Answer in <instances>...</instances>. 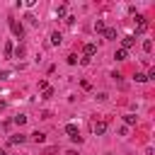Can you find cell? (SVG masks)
Here are the masks:
<instances>
[{"mask_svg": "<svg viewBox=\"0 0 155 155\" xmlns=\"http://www.w3.org/2000/svg\"><path fill=\"white\" fill-rule=\"evenodd\" d=\"M7 24H10V31H12L17 39H24V27H22V22H17L15 17H10V19H7Z\"/></svg>", "mask_w": 155, "mask_h": 155, "instance_id": "6da1fadb", "label": "cell"}, {"mask_svg": "<svg viewBox=\"0 0 155 155\" xmlns=\"http://www.w3.org/2000/svg\"><path fill=\"white\" fill-rule=\"evenodd\" d=\"M65 133H68V138L73 140V143H82V136H80V131H78V126L75 124H65Z\"/></svg>", "mask_w": 155, "mask_h": 155, "instance_id": "7a4b0ae2", "label": "cell"}, {"mask_svg": "<svg viewBox=\"0 0 155 155\" xmlns=\"http://www.w3.org/2000/svg\"><path fill=\"white\" fill-rule=\"evenodd\" d=\"M148 29V19L143 15H136V34H143Z\"/></svg>", "mask_w": 155, "mask_h": 155, "instance_id": "3957f363", "label": "cell"}, {"mask_svg": "<svg viewBox=\"0 0 155 155\" xmlns=\"http://www.w3.org/2000/svg\"><path fill=\"white\" fill-rule=\"evenodd\" d=\"M94 53H97V44H85V46H82V56H85V58H92Z\"/></svg>", "mask_w": 155, "mask_h": 155, "instance_id": "277c9868", "label": "cell"}, {"mask_svg": "<svg viewBox=\"0 0 155 155\" xmlns=\"http://www.w3.org/2000/svg\"><path fill=\"white\" fill-rule=\"evenodd\" d=\"M133 44H136V36H133V34H128V36H124V39H121V48H124V51H128Z\"/></svg>", "mask_w": 155, "mask_h": 155, "instance_id": "5b68a950", "label": "cell"}, {"mask_svg": "<svg viewBox=\"0 0 155 155\" xmlns=\"http://www.w3.org/2000/svg\"><path fill=\"white\" fill-rule=\"evenodd\" d=\"M92 131H94V136H102L107 131V121H94L92 124Z\"/></svg>", "mask_w": 155, "mask_h": 155, "instance_id": "8992f818", "label": "cell"}, {"mask_svg": "<svg viewBox=\"0 0 155 155\" xmlns=\"http://www.w3.org/2000/svg\"><path fill=\"white\" fill-rule=\"evenodd\" d=\"M102 34H104V39H109V41H114V39H116V29H114V27H104V31H102Z\"/></svg>", "mask_w": 155, "mask_h": 155, "instance_id": "52a82bcc", "label": "cell"}, {"mask_svg": "<svg viewBox=\"0 0 155 155\" xmlns=\"http://www.w3.org/2000/svg\"><path fill=\"white\" fill-rule=\"evenodd\" d=\"M12 53H15V58H24V53H27V48H24V44H17V46L12 48Z\"/></svg>", "mask_w": 155, "mask_h": 155, "instance_id": "ba28073f", "label": "cell"}, {"mask_svg": "<svg viewBox=\"0 0 155 155\" xmlns=\"http://www.w3.org/2000/svg\"><path fill=\"white\" fill-rule=\"evenodd\" d=\"M24 140H27V136H22V133H17V136H10V143H12V145H22Z\"/></svg>", "mask_w": 155, "mask_h": 155, "instance_id": "9c48e42d", "label": "cell"}, {"mask_svg": "<svg viewBox=\"0 0 155 155\" xmlns=\"http://www.w3.org/2000/svg\"><path fill=\"white\" fill-rule=\"evenodd\" d=\"M31 140H34V143H44V140H46V133H41V131H34V133H31Z\"/></svg>", "mask_w": 155, "mask_h": 155, "instance_id": "30bf717a", "label": "cell"}, {"mask_svg": "<svg viewBox=\"0 0 155 155\" xmlns=\"http://www.w3.org/2000/svg\"><path fill=\"white\" fill-rule=\"evenodd\" d=\"M61 41H63V36H61V31H51V44H53V46H58Z\"/></svg>", "mask_w": 155, "mask_h": 155, "instance_id": "8fae6325", "label": "cell"}, {"mask_svg": "<svg viewBox=\"0 0 155 155\" xmlns=\"http://www.w3.org/2000/svg\"><path fill=\"white\" fill-rule=\"evenodd\" d=\"M114 58H116V61H126V51H124V48H116Z\"/></svg>", "mask_w": 155, "mask_h": 155, "instance_id": "7c38bea8", "label": "cell"}, {"mask_svg": "<svg viewBox=\"0 0 155 155\" xmlns=\"http://www.w3.org/2000/svg\"><path fill=\"white\" fill-rule=\"evenodd\" d=\"M51 97H53V90H51V87L41 90V99H51Z\"/></svg>", "mask_w": 155, "mask_h": 155, "instance_id": "4fadbf2b", "label": "cell"}, {"mask_svg": "<svg viewBox=\"0 0 155 155\" xmlns=\"http://www.w3.org/2000/svg\"><path fill=\"white\" fill-rule=\"evenodd\" d=\"M124 121H126V126H136V116H133V114H126Z\"/></svg>", "mask_w": 155, "mask_h": 155, "instance_id": "5bb4252c", "label": "cell"}, {"mask_svg": "<svg viewBox=\"0 0 155 155\" xmlns=\"http://www.w3.org/2000/svg\"><path fill=\"white\" fill-rule=\"evenodd\" d=\"M143 51H145V53H150V51H153V41H150V39H145V41H143Z\"/></svg>", "mask_w": 155, "mask_h": 155, "instance_id": "9a60e30c", "label": "cell"}, {"mask_svg": "<svg viewBox=\"0 0 155 155\" xmlns=\"http://www.w3.org/2000/svg\"><path fill=\"white\" fill-rule=\"evenodd\" d=\"M15 124H17V126L27 124V116H24V114H17V116H15Z\"/></svg>", "mask_w": 155, "mask_h": 155, "instance_id": "2e32d148", "label": "cell"}, {"mask_svg": "<svg viewBox=\"0 0 155 155\" xmlns=\"http://www.w3.org/2000/svg\"><path fill=\"white\" fill-rule=\"evenodd\" d=\"M56 15H58V17H63V19H65V5H58V7H56Z\"/></svg>", "mask_w": 155, "mask_h": 155, "instance_id": "e0dca14e", "label": "cell"}, {"mask_svg": "<svg viewBox=\"0 0 155 155\" xmlns=\"http://www.w3.org/2000/svg\"><path fill=\"white\" fill-rule=\"evenodd\" d=\"M94 31H104V22H102V19L94 22Z\"/></svg>", "mask_w": 155, "mask_h": 155, "instance_id": "ac0fdd59", "label": "cell"}, {"mask_svg": "<svg viewBox=\"0 0 155 155\" xmlns=\"http://www.w3.org/2000/svg\"><path fill=\"white\" fill-rule=\"evenodd\" d=\"M12 48H15V46L7 41V44H5V56H12Z\"/></svg>", "mask_w": 155, "mask_h": 155, "instance_id": "d6986e66", "label": "cell"}, {"mask_svg": "<svg viewBox=\"0 0 155 155\" xmlns=\"http://www.w3.org/2000/svg\"><path fill=\"white\" fill-rule=\"evenodd\" d=\"M148 78H145V73H136V82H145Z\"/></svg>", "mask_w": 155, "mask_h": 155, "instance_id": "ffe728a7", "label": "cell"}, {"mask_svg": "<svg viewBox=\"0 0 155 155\" xmlns=\"http://www.w3.org/2000/svg\"><path fill=\"white\" fill-rule=\"evenodd\" d=\"M68 63H70V65H75V63H78V56H75V53H70V56H68Z\"/></svg>", "mask_w": 155, "mask_h": 155, "instance_id": "44dd1931", "label": "cell"}, {"mask_svg": "<svg viewBox=\"0 0 155 155\" xmlns=\"http://www.w3.org/2000/svg\"><path fill=\"white\" fill-rule=\"evenodd\" d=\"M65 155H78V150H68V153H65Z\"/></svg>", "mask_w": 155, "mask_h": 155, "instance_id": "7402d4cb", "label": "cell"}, {"mask_svg": "<svg viewBox=\"0 0 155 155\" xmlns=\"http://www.w3.org/2000/svg\"><path fill=\"white\" fill-rule=\"evenodd\" d=\"M5 75H7V73H5V70H2V68H0V80H2V78H5Z\"/></svg>", "mask_w": 155, "mask_h": 155, "instance_id": "603a6c76", "label": "cell"}, {"mask_svg": "<svg viewBox=\"0 0 155 155\" xmlns=\"http://www.w3.org/2000/svg\"><path fill=\"white\" fill-rule=\"evenodd\" d=\"M2 109H5V102H2V99H0V111H2Z\"/></svg>", "mask_w": 155, "mask_h": 155, "instance_id": "cb8c5ba5", "label": "cell"}, {"mask_svg": "<svg viewBox=\"0 0 155 155\" xmlns=\"http://www.w3.org/2000/svg\"><path fill=\"white\" fill-rule=\"evenodd\" d=\"M0 155H7V150H5V148H0Z\"/></svg>", "mask_w": 155, "mask_h": 155, "instance_id": "d4e9b609", "label": "cell"}, {"mask_svg": "<svg viewBox=\"0 0 155 155\" xmlns=\"http://www.w3.org/2000/svg\"><path fill=\"white\" fill-rule=\"evenodd\" d=\"M107 155H109V153H107Z\"/></svg>", "mask_w": 155, "mask_h": 155, "instance_id": "484cf974", "label": "cell"}]
</instances>
